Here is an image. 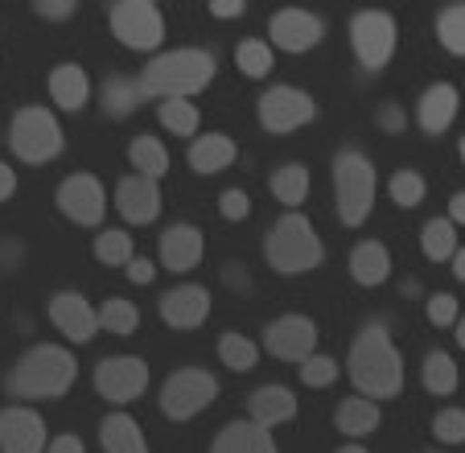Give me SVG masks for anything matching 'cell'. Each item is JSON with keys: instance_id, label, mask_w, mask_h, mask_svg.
<instances>
[{"instance_id": "1", "label": "cell", "mask_w": 465, "mask_h": 453, "mask_svg": "<svg viewBox=\"0 0 465 453\" xmlns=\"http://www.w3.org/2000/svg\"><path fill=\"white\" fill-rule=\"evenodd\" d=\"M346 375H351L354 392L371 400H391L404 388V355L395 350L391 334L383 322H367L351 342L346 355Z\"/></svg>"}, {"instance_id": "2", "label": "cell", "mask_w": 465, "mask_h": 453, "mask_svg": "<svg viewBox=\"0 0 465 453\" xmlns=\"http://www.w3.org/2000/svg\"><path fill=\"white\" fill-rule=\"evenodd\" d=\"M74 379H79V363H74L71 350L58 347V342H37L13 363L5 388L17 400H54V396L71 392Z\"/></svg>"}, {"instance_id": "3", "label": "cell", "mask_w": 465, "mask_h": 453, "mask_svg": "<svg viewBox=\"0 0 465 453\" xmlns=\"http://www.w3.org/2000/svg\"><path fill=\"white\" fill-rule=\"evenodd\" d=\"M214 70H219V62H214L211 50H193V45L165 50L141 70V87L149 91V99H173V96L190 99L211 87Z\"/></svg>"}, {"instance_id": "4", "label": "cell", "mask_w": 465, "mask_h": 453, "mask_svg": "<svg viewBox=\"0 0 465 453\" xmlns=\"http://www.w3.org/2000/svg\"><path fill=\"white\" fill-rule=\"evenodd\" d=\"M268 264H272L281 277H305L322 264L325 247H322V236H317V226L309 223L301 210H289L281 223L272 226V236H268Z\"/></svg>"}, {"instance_id": "5", "label": "cell", "mask_w": 465, "mask_h": 453, "mask_svg": "<svg viewBox=\"0 0 465 453\" xmlns=\"http://www.w3.org/2000/svg\"><path fill=\"white\" fill-rule=\"evenodd\" d=\"M379 177L367 153L359 148H342L334 157V198H338V218L346 226H362L375 210Z\"/></svg>"}, {"instance_id": "6", "label": "cell", "mask_w": 465, "mask_h": 453, "mask_svg": "<svg viewBox=\"0 0 465 453\" xmlns=\"http://www.w3.org/2000/svg\"><path fill=\"white\" fill-rule=\"evenodd\" d=\"M9 145L25 166H45L62 153L66 136H62V124L54 120L50 107H21L9 124Z\"/></svg>"}, {"instance_id": "7", "label": "cell", "mask_w": 465, "mask_h": 453, "mask_svg": "<svg viewBox=\"0 0 465 453\" xmlns=\"http://www.w3.org/2000/svg\"><path fill=\"white\" fill-rule=\"evenodd\" d=\"M219 400V379L203 367H182L161 384V412L169 420H193Z\"/></svg>"}, {"instance_id": "8", "label": "cell", "mask_w": 465, "mask_h": 453, "mask_svg": "<svg viewBox=\"0 0 465 453\" xmlns=\"http://www.w3.org/2000/svg\"><path fill=\"white\" fill-rule=\"evenodd\" d=\"M112 34L128 50L153 54L165 42V17H161L157 0H115L112 5Z\"/></svg>"}, {"instance_id": "9", "label": "cell", "mask_w": 465, "mask_h": 453, "mask_svg": "<svg viewBox=\"0 0 465 453\" xmlns=\"http://www.w3.org/2000/svg\"><path fill=\"white\" fill-rule=\"evenodd\" d=\"M400 45V25L379 9H362L351 17V50L367 70H383Z\"/></svg>"}, {"instance_id": "10", "label": "cell", "mask_w": 465, "mask_h": 453, "mask_svg": "<svg viewBox=\"0 0 465 453\" xmlns=\"http://www.w3.org/2000/svg\"><path fill=\"white\" fill-rule=\"evenodd\" d=\"M255 116H260V124L268 132L284 136V132L305 128V124L317 116V104H313V96H309V91H301V87H268L260 96Z\"/></svg>"}, {"instance_id": "11", "label": "cell", "mask_w": 465, "mask_h": 453, "mask_svg": "<svg viewBox=\"0 0 465 453\" xmlns=\"http://www.w3.org/2000/svg\"><path fill=\"white\" fill-rule=\"evenodd\" d=\"M149 388V363L136 355H112L95 367V392L107 404H132Z\"/></svg>"}, {"instance_id": "12", "label": "cell", "mask_w": 465, "mask_h": 453, "mask_svg": "<svg viewBox=\"0 0 465 453\" xmlns=\"http://www.w3.org/2000/svg\"><path fill=\"white\" fill-rule=\"evenodd\" d=\"M54 202H58L62 215L79 226H99L107 215V190H104V182L91 174H71L54 190Z\"/></svg>"}, {"instance_id": "13", "label": "cell", "mask_w": 465, "mask_h": 453, "mask_svg": "<svg viewBox=\"0 0 465 453\" xmlns=\"http://www.w3.org/2000/svg\"><path fill=\"white\" fill-rule=\"evenodd\" d=\"M263 350L281 363H305L317 355V322L305 314H284L263 330Z\"/></svg>"}, {"instance_id": "14", "label": "cell", "mask_w": 465, "mask_h": 453, "mask_svg": "<svg viewBox=\"0 0 465 453\" xmlns=\"http://www.w3.org/2000/svg\"><path fill=\"white\" fill-rule=\"evenodd\" d=\"M50 322H54V330H58L66 342L83 347V342H91V338H95V330H99V309L91 306L83 293L62 288V293L50 297Z\"/></svg>"}, {"instance_id": "15", "label": "cell", "mask_w": 465, "mask_h": 453, "mask_svg": "<svg viewBox=\"0 0 465 453\" xmlns=\"http://www.w3.org/2000/svg\"><path fill=\"white\" fill-rule=\"evenodd\" d=\"M325 37V21L309 9H281L268 25V42L284 54H309Z\"/></svg>"}, {"instance_id": "16", "label": "cell", "mask_w": 465, "mask_h": 453, "mask_svg": "<svg viewBox=\"0 0 465 453\" xmlns=\"http://www.w3.org/2000/svg\"><path fill=\"white\" fill-rule=\"evenodd\" d=\"M45 420L25 404L0 412V453H45Z\"/></svg>"}, {"instance_id": "17", "label": "cell", "mask_w": 465, "mask_h": 453, "mask_svg": "<svg viewBox=\"0 0 465 453\" xmlns=\"http://www.w3.org/2000/svg\"><path fill=\"white\" fill-rule=\"evenodd\" d=\"M161 322L173 330H198L211 317V288L203 285H177L157 301Z\"/></svg>"}, {"instance_id": "18", "label": "cell", "mask_w": 465, "mask_h": 453, "mask_svg": "<svg viewBox=\"0 0 465 453\" xmlns=\"http://www.w3.org/2000/svg\"><path fill=\"white\" fill-rule=\"evenodd\" d=\"M115 210L128 218L132 226H144L161 215V190H157V177H144V174H128L120 177L115 186Z\"/></svg>"}, {"instance_id": "19", "label": "cell", "mask_w": 465, "mask_h": 453, "mask_svg": "<svg viewBox=\"0 0 465 453\" xmlns=\"http://www.w3.org/2000/svg\"><path fill=\"white\" fill-rule=\"evenodd\" d=\"M203 252H206V239H203V231H198L193 223L165 226V231H161V239H157V256H161V264H165V272L198 268Z\"/></svg>"}, {"instance_id": "20", "label": "cell", "mask_w": 465, "mask_h": 453, "mask_svg": "<svg viewBox=\"0 0 465 453\" xmlns=\"http://www.w3.org/2000/svg\"><path fill=\"white\" fill-rule=\"evenodd\" d=\"M211 453H281L272 441V433L263 425H255L252 417L247 420H231V425H223L219 433H214V445Z\"/></svg>"}, {"instance_id": "21", "label": "cell", "mask_w": 465, "mask_h": 453, "mask_svg": "<svg viewBox=\"0 0 465 453\" xmlns=\"http://www.w3.org/2000/svg\"><path fill=\"white\" fill-rule=\"evenodd\" d=\"M247 417L263 428L289 425V420L297 417V396H292L284 384H263V388H255L252 400H247Z\"/></svg>"}, {"instance_id": "22", "label": "cell", "mask_w": 465, "mask_h": 453, "mask_svg": "<svg viewBox=\"0 0 465 453\" xmlns=\"http://www.w3.org/2000/svg\"><path fill=\"white\" fill-rule=\"evenodd\" d=\"M453 120H457V87L453 83H432L429 91H420V99H416V124H420L429 136H440Z\"/></svg>"}, {"instance_id": "23", "label": "cell", "mask_w": 465, "mask_h": 453, "mask_svg": "<svg viewBox=\"0 0 465 453\" xmlns=\"http://www.w3.org/2000/svg\"><path fill=\"white\" fill-rule=\"evenodd\" d=\"M235 157H239V145L227 132H206V136H198L190 145V169L203 177H214V174H223V169H231Z\"/></svg>"}, {"instance_id": "24", "label": "cell", "mask_w": 465, "mask_h": 453, "mask_svg": "<svg viewBox=\"0 0 465 453\" xmlns=\"http://www.w3.org/2000/svg\"><path fill=\"white\" fill-rule=\"evenodd\" d=\"M50 99L62 112H83L91 99V79L79 62H58L50 70Z\"/></svg>"}, {"instance_id": "25", "label": "cell", "mask_w": 465, "mask_h": 453, "mask_svg": "<svg viewBox=\"0 0 465 453\" xmlns=\"http://www.w3.org/2000/svg\"><path fill=\"white\" fill-rule=\"evenodd\" d=\"M379 420H383V412H379V400H371V396L354 392L351 400L338 404L334 412V425L342 437H351V441H362V437H371L379 428Z\"/></svg>"}, {"instance_id": "26", "label": "cell", "mask_w": 465, "mask_h": 453, "mask_svg": "<svg viewBox=\"0 0 465 453\" xmlns=\"http://www.w3.org/2000/svg\"><path fill=\"white\" fill-rule=\"evenodd\" d=\"M391 277V256H387L383 244L375 239H362V244L351 247V280L362 288H375Z\"/></svg>"}, {"instance_id": "27", "label": "cell", "mask_w": 465, "mask_h": 453, "mask_svg": "<svg viewBox=\"0 0 465 453\" xmlns=\"http://www.w3.org/2000/svg\"><path fill=\"white\" fill-rule=\"evenodd\" d=\"M99 445H104V453H149L141 425L128 412H112L99 420Z\"/></svg>"}, {"instance_id": "28", "label": "cell", "mask_w": 465, "mask_h": 453, "mask_svg": "<svg viewBox=\"0 0 465 453\" xmlns=\"http://www.w3.org/2000/svg\"><path fill=\"white\" fill-rule=\"evenodd\" d=\"M144 99H149V91L141 87V79L132 83V79H124V75H112V79H104V87H99V104H104V112L112 116V120L132 116Z\"/></svg>"}, {"instance_id": "29", "label": "cell", "mask_w": 465, "mask_h": 453, "mask_svg": "<svg viewBox=\"0 0 465 453\" xmlns=\"http://www.w3.org/2000/svg\"><path fill=\"white\" fill-rule=\"evenodd\" d=\"M309 186H313L309 182V166H301V161H284L272 174V194L284 210H297L309 198Z\"/></svg>"}, {"instance_id": "30", "label": "cell", "mask_w": 465, "mask_h": 453, "mask_svg": "<svg viewBox=\"0 0 465 453\" xmlns=\"http://www.w3.org/2000/svg\"><path fill=\"white\" fill-rule=\"evenodd\" d=\"M420 379H424V388H429L432 396H453L461 371H457V363H453L449 350H429L424 363H420Z\"/></svg>"}, {"instance_id": "31", "label": "cell", "mask_w": 465, "mask_h": 453, "mask_svg": "<svg viewBox=\"0 0 465 453\" xmlns=\"http://www.w3.org/2000/svg\"><path fill=\"white\" fill-rule=\"evenodd\" d=\"M128 161H132V169L136 174H144V177H165L169 174V153H165V145H161L157 136H136L128 145Z\"/></svg>"}, {"instance_id": "32", "label": "cell", "mask_w": 465, "mask_h": 453, "mask_svg": "<svg viewBox=\"0 0 465 453\" xmlns=\"http://www.w3.org/2000/svg\"><path fill=\"white\" fill-rule=\"evenodd\" d=\"M420 252L437 264L453 260V252H457V223L453 218H429V223L420 226Z\"/></svg>"}, {"instance_id": "33", "label": "cell", "mask_w": 465, "mask_h": 453, "mask_svg": "<svg viewBox=\"0 0 465 453\" xmlns=\"http://www.w3.org/2000/svg\"><path fill=\"white\" fill-rule=\"evenodd\" d=\"M219 363L227 367V371H235V375H247L255 363H260V347H255L247 334L227 330L219 338Z\"/></svg>"}, {"instance_id": "34", "label": "cell", "mask_w": 465, "mask_h": 453, "mask_svg": "<svg viewBox=\"0 0 465 453\" xmlns=\"http://www.w3.org/2000/svg\"><path fill=\"white\" fill-rule=\"evenodd\" d=\"M157 120L165 124V132H173V136H193L198 124H203V116H198V104H190L185 96H173V99H161Z\"/></svg>"}, {"instance_id": "35", "label": "cell", "mask_w": 465, "mask_h": 453, "mask_svg": "<svg viewBox=\"0 0 465 453\" xmlns=\"http://www.w3.org/2000/svg\"><path fill=\"white\" fill-rule=\"evenodd\" d=\"M272 42H263V37H243L235 50V66L243 70L247 79H263V75H272Z\"/></svg>"}, {"instance_id": "36", "label": "cell", "mask_w": 465, "mask_h": 453, "mask_svg": "<svg viewBox=\"0 0 465 453\" xmlns=\"http://www.w3.org/2000/svg\"><path fill=\"white\" fill-rule=\"evenodd\" d=\"M99 326H104L107 334H132L136 326H141V309H136V301H128V297H107L104 309H99Z\"/></svg>"}, {"instance_id": "37", "label": "cell", "mask_w": 465, "mask_h": 453, "mask_svg": "<svg viewBox=\"0 0 465 453\" xmlns=\"http://www.w3.org/2000/svg\"><path fill=\"white\" fill-rule=\"evenodd\" d=\"M437 42L445 45L453 58H465V0L461 5H449L437 17Z\"/></svg>"}, {"instance_id": "38", "label": "cell", "mask_w": 465, "mask_h": 453, "mask_svg": "<svg viewBox=\"0 0 465 453\" xmlns=\"http://www.w3.org/2000/svg\"><path fill=\"white\" fill-rule=\"evenodd\" d=\"M424 177L416 174V169H400V174L387 182V194H391V202L395 206H404V210H412V206H420L424 202Z\"/></svg>"}, {"instance_id": "39", "label": "cell", "mask_w": 465, "mask_h": 453, "mask_svg": "<svg viewBox=\"0 0 465 453\" xmlns=\"http://www.w3.org/2000/svg\"><path fill=\"white\" fill-rule=\"evenodd\" d=\"M132 236L128 231H120V226H112V231H99L95 236V260H104V264H128L132 260Z\"/></svg>"}, {"instance_id": "40", "label": "cell", "mask_w": 465, "mask_h": 453, "mask_svg": "<svg viewBox=\"0 0 465 453\" xmlns=\"http://www.w3.org/2000/svg\"><path fill=\"white\" fill-rule=\"evenodd\" d=\"M432 437L440 445H465V408H440L432 417Z\"/></svg>"}, {"instance_id": "41", "label": "cell", "mask_w": 465, "mask_h": 453, "mask_svg": "<svg viewBox=\"0 0 465 453\" xmlns=\"http://www.w3.org/2000/svg\"><path fill=\"white\" fill-rule=\"evenodd\" d=\"M301 367V379H305V388H330L338 379V358L330 355H309Z\"/></svg>"}, {"instance_id": "42", "label": "cell", "mask_w": 465, "mask_h": 453, "mask_svg": "<svg viewBox=\"0 0 465 453\" xmlns=\"http://www.w3.org/2000/svg\"><path fill=\"white\" fill-rule=\"evenodd\" d=\"M424 314H429L432 326L449 330V326H457V317H461V301H457L453 293H432L429 301H424Z\"/></svg>"}, {"instance_id": "43", "label": "cell", "mask_w": 465, "mask_h": 453, "mask_svg": "<svg viewBox=\"0 0 465 453\" xmlns=\"http://www.w3.org/2000/svg\"><path fill=\"white\" fill-rule=\"evenodd\" d=\"M219 215L231 218V223H243V218L252 215V198H247V190H223L219 194Z\"/></svg>"}, {"instance_id": "44", "label": "cell", "mask_w": 465, "mask_h": 453, "mask_svg": "<svg viewBox=\"0 0 465 453\" xmlns=\"http://www.w3.org/2000/svg\"><path fill=\"white\" fill-rule=\"evenodd\" d=\"M34 13L45 21H66L79 13V0H34Z\"/></svg>"}, {"instance_id": "45", "label": "cell", "mask_w": 465, "mask_h": 453, "mask_svg": "<svg viewBox=\"0 0 465 453\" xmlns=\"http://www.w3.org/2000/svg\"><path fill=\"white\" fill-rule=\"evenodd\" d=\"M124 272H128L132 285H153V280H157V264L144 260V256H132V260L124 264Z\"/></svg>"}, {"instance_id": "46", "label": "cell", "mask_w": 465, "mask_h": 453, "mask_svg": "<svg viewBox=\"0 0 465 453\" xmlns=\"http://www.w3.org/2000/svg\"><path fill=\"white\" fill-rule=\"evenodd\" d=\"M247 13V0H211V17L214 21H235Z\"/></svg>"}, {"instance_id": "47", "label": "cell", "mask_w": 465, "mask_h": 453, "mask_svg": "<svg viewBox=\"0 0 465 453\" xmlns=\"http://www.w3.org/2000/svg\"><path fill=\"white\" fill-rule=\"evenodd\" d=\"M45 453H87V445H83V437L62 433V437H54V441L45 445Z\"/></svg>"}, {"instance_id": "48", "label": "cell", "mask_w": 465, "mask_h": 453, "mask_svg": "<svg viewBox=\"0 0 465 453\" xmlns=\"http://www.w3.org/2000/svg\"><path fill=\"white\" fill-rule=\"evenodd\" d=\"M17 194V169L9 161H0V202H9Z\"/></svg>"}, {"instance_id": "49", "label": "cell", "mask_w": 465, "mask_h": 453, "mask_svg": "<svg viewBox=\"0 0 465 453\" xmlns=\"http://www.w3.org/2000/svg\"><path fill=\"white\" fill-rule=\"evenodd\" d=\"M379 128L400 132V128H404V112H400L395 104H383V107H379Z\"/></svg>"}, {"instance_id": "50", "label": "cell", "mask_w": 465, "mask_h": 453, "mask_svg": "<svg viewBox=\"0 0 465 453\" xmlns=\"http://www.w3.org/2000/svg\"><path fill=\"white\" fill-rule=\"evenodd\" d=\"M449 218H453L457 226H465V190H457L453 198H449Z\"/></svg>"}, {"instance_id": "51", "label": "cell", "mask_w": 465, "mask_h": 453, "mask_svg": "<svg viewBox=\"0 0 465 453\" xmlns=\"http://www.w3.org/2000/svg\"><path fill=\"white\" fill-rule=\"evenodd\" d=\"M449 264H453V277L465 285V247H457V252H453V260H449Z\"/></svg>"}, {"instance_id": "52", "label": "cell", "mask_w": 465, "mask_h": 453, "mask_svg": "<svg viewBox=\"0 0 465 453\" xmlns=\"http://www.w3.org/2000/svg\"><path fill=\"white\" fill-rule=\"evenodd\" d=\"M453 330H457V334H453V338H457V342H461V350H465V317H457V326H453Z\"/></svg>"}, {"instance_id": "53", "label": "cell", "mask_w": 465, "mask_h": 453, "mask_svg": "<svg viewBox=\"0 0 465 453\" xmlns=\"http://www.w3.org/2000/svg\"><path fill=\"white\" fill-rule=\"evenodd\" d=\"M338 453H367V449H362V445H342Z\"/></svg>"}, {"instance_id": "54", "label": "cell", "mask_w": 465, "mask_h": 453, "mask_svg": "<svg viewBox=\"0 0 465 453\" xmlns=\"http://www.w3.org/2000/svg\"><path fill=\"white\" fill-rule=\"evenodd\" d=\"M461 161H465V136H461Z\"/></svg>"}]
</instances>
